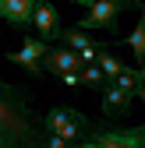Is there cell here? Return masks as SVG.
<instances>
[{"instance_id": "1", "label": "cell", "mask_w": 145, "mask_h": 148, "mask_svg": "<svg viewBox=\"0 0 145 148\" xmlns=\"http://www.w3.org/2000/svg\"><path fill=\"white\" fill-rule=\"evenodd\" d=\"M43 127L28 109V88L0 81V148H39Z\"/></svg>"}, {"instance_id": "11", "label": "cell", "mask_w": 145, "mask_h": 148, "mask_svg": "<svg viewBox=\"0 0 145 148\" xmlns=\"http://www.w3.org/2000/svg\"><path fill=\"white\" fill-rule=\"evenodd\" d=\"M124 42L131 46V53H135V60H138V64H145V11H142V21L135 25V32H131V35H128V39H124Z\"/></svg>"}, {"instance_id": "8", "label": "cell", "mask_w": 145, "mask_h": 148, "mask_svg": "<svg viewBox=\"0 0 145 148\" xmlns=\"http://www.w3.org/2000/svg\"><path fill=\"white\" fill-rule=\"evenodd\" d=\"M32 7H35V0H0V18L11 21L14 28H28L32 25Z\"/></svg>"}, {"instance_id": "12", "label": "cell", "mask_w": 145, "mask_h": 148, "mask_svg": "<svg viewBox=\"0 0 145 148\" xmlns=\"http://www.w3.org/2000/svg\"><path fill=\"white\" fill-rule=\"evenodd\" d=\"M39 148H75V141H64V138H57V134H46V131H43Z\"/></svg>"}, {"instance_id": "4", "label": "cell", "mask_w": 145, "mask_h": 148, "mask_svg": "<svg viewBox=\"0 0 145 148\" xmlns=\"http://www.w3.org/2000/svg\"><path fill=\"white\" fill-rule=\"evenodd\" d=\"M46 42L43 39H35V35H25V42L18 46L14 53H7V60L14 64V67H21L28 78L35 81V78H43V57H46Z\"/></svg>"}, {"instance_id": "5", "label": "cell", "mask_w": 145, "mask_h": 148, "mask_svg": "<svg viewBox=\"0 0 145 148\" xmlns=\"http://www.w3.org/2000/svg\"><path fill=\"white\" fill-rule=\"evenodd\" d=\"M32 28H35V39H57V32H60V11L50 4V0H35V7H32Z\"/></svg>"}, {"instance_id": "10", "label": "cell", "mask_w": 145, "mask_h": 148, "mask_svg": "<svg viewBox=\"0 0 145 148\" xmlns=\"http://www.w3.org/2000/svg\"><path fill=\"white\" fill-rule=\"evenodd\" d=\"M78 81H81V85H88L92 92H103L106 85H110V81L103 78V71H99L96 64H81V71H78Z\"/></svg>"}, {"instance_id": "7", "label": "cell", "mask_w": 145, "mask_h": 148, "mask_svg": "<svg viewBox=\"0 0 145 148\" xmlns=\"http://www.w3.org/2000/svg\"><path fill=\"white\" fill-rule=\"evenodd\" d=\"M131 102H135V95H128V92H120L113 81L103 88V116H106V123H113V120H120L124 113L131 109Z\"/></svg>"}, {"instance_id": "15", "label": "cell", "mask_w": 145, "mask_h": 148, "mask_svg": "<svg viewBox=\"0 0 145 148\" xmlns=\"http://www.w3.org/2000/svg\"><path fill=\"white\" fill-rule=\"evenodd\" d=\"M71 4H81V7H88V4H96V0H71Z\"/></svg>"}, {"instance_id": "3", "label": "cell", "mask_w": 145, "mask_h": 148, "mask_svg": "<svg viewBox=\"0 0 145 148\" xmlns=\"http://www.w3.org/2000/svg\"><path fill=\"white\" fill-rule=\"evenodd\" d=\"M131 7L135 11H145L142 0H96V4H88V14L75 21V28L78 32H88V28H106V32H110L117 25V18L124 11H131Z\"/></svg>"}, {"instance_id": "14", "label": "cell", "mask_w": 145, "mask_h": 148, "mask_svg": "<svg viewBox=\"0 0 145 148\" xmlns=\"http://www.w3.org/2000/svg\"><path fill=\"white\" fill-rule=\"evenodd\" d=\"M60 85H67V88H78L81 81H78V71H64L60 74Z\"/></svg>"}, {"instance_id": "9", "label": "cell", "mask_w": 145, "mask_h": 148, "mask_svg": "<svg viewBox=\"0 0 145 148\" xmlns=\"http://www.w3.org/2000/svg\"><path fill=\"white\" fill-rule=\"evenodd\" d=\"M92 64H96V67L103 71V78H106V81H113V78H117V74H120L124 67H128V64H120L117 57H110V49H99Z\"/></svg>"}, {"instance_id": "6", "label": "cell", "mask_w": 145, "mask_h": 148, "mask_svg": "<svg viewBox=\"0 0 145 148\" xmlns=\"http://www.w3.org/2000/svg\"><path fill=\"white\" fill-rule=\"evenodd\" d=\"M43 71L53 74V78H60L64 71H81V57L75 49H67V46H53V49H46V57H43Z\"/></svg>"}, {"instance_id": "16", "label": "cell", "mask_w": 145, "mask_h": 148, "mask_svg": "<svg viewBox=\"0 0 145 148\" xmlns=\"http://www.w3.org/2000/svg\"><path fill=\"white\" fill-rule=\"evenodd\" d=\"M75 148H88V145H85V141H75Z\"/></svg>"}, {"instance_id": "2", "label": "cell", "mask_w": 145, "mask_h": 148, "mask_svg": "<svg viewBox=\"0 0 145 148\" xmlns=\"http://www.w3.org/2000/svg\"><path fill=\"white\" fill-rule=\"evenodd\" d=\"M39 127H43L46 134L64 138V141H81L85 131H88V116L78 113L75 106H53L50 113L39 116Z\"/></svg>"}, {"instance_id": "13", "label": "cell", "mask_w": 145, "mask_h": 148, "mask_svg": "<svg viewBox=\"0 0 145 148\" xmlns=\"http://www.w3.org/2000/svg\"><path fill=\"white\" fill-rule=\"evenodd\" d=\"M135 99L145 102V64H138V85H135Z\"/></svg>"}]
</instances>
